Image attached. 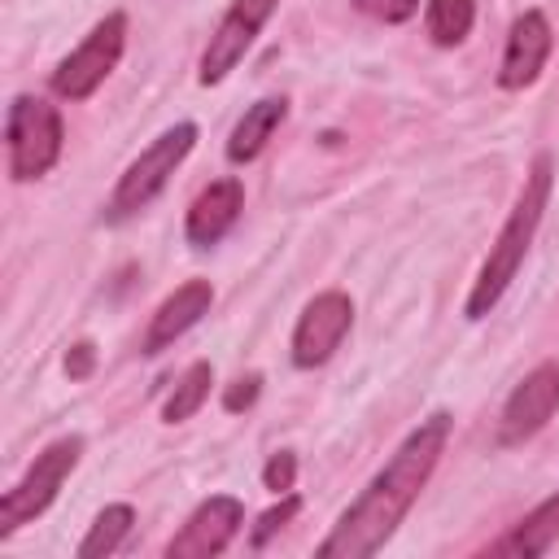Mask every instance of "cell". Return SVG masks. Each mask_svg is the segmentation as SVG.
Returning <instances> with one entry per match:
<instances>
[{
    "label": "cell",
    "mask_w": 559,
    "mask_h": 559,
    "mask_svg": "<svg viewBox=\"0 0 559 559\" xmlns=\"http://www.w3.org/2000/svg\"><path fill=\"white\" fill-rule=\"evenodd\" d=\"M559 542V493L542 498L502 542H493V555H546Z\"/></svg>",
    "instance_id": "15"
},
{
    "label": "cell",
    "mask_w": 559,
    "mask_h": 559,
    "mask_svg": "<svg viewBox=\"0 0 559 559\" xmlns=\"http://www.w3.org/2000/svg\"><path fill=\"white\" fill-rule=\"evenodd\" d=\"M284 114H288V100L284 96H262L258 105H249L240 114V122L231 127V135H227V162L249 166L266 148V140L275 135V127L284 122Z\"/></svg>",
    "instance_id": "14"
},
{
    "label": "cell",
    "mask_w": 559,
    "mask_h": 559,
    "mask_svg": "<svg viewBox=\"0 0 559 559\" xmlns=\"http://www.w3.org/2000/svg\"><path fill=\"white\" fill-rule=\"evenodd\" d=\"M258 393H262V376H258V371H249V376H240V380H231V384H227L223 406H227L231 415H240V411H249V406L258 402Z\"/></svg>",
    "instance_id": "21"
},
{
    "label": "cell",
    "mask_w": 559,
    "mask_h": 559,
    "mask_svg": "<svg viewBox=\"0 0 559 559\" xmlns=\"http://www.w3.org/2000/svg\"><path fill=\"white\" fill-rule=\"evenodd\" d=\"M293 480H297V459H293L288 450L271 454V463L262 467V485H266L271 493H293Z\"/></svg>",
    "instance_id": "19"
},
{
    "label": "cell",
    "mask_w": 559,
    "mask_h": 559,
    "mask_svg": "<svg viewBox=\"0 0 559 559\" xmlns=\"http://www.w3.org/2000/svg\"><path fill=\"white\" fill-rule=\"evenodd\" d=\"M297 507H301V502H297V493H284V502H280V507H271V511L258 520V528H253V546H262L271 533H280V528L297 515Z\"/></svg>",
    "instance_id": "22"
},
{
    "label": "cell",
    "mask_w": 559,
    "mask_h": 559,
    "mask_svg": "<svg viewBox=\"0 0 559 559\" xmlns=\"http://www.w3.org/2000/svg\"><path fill=\"white\" fill-rule=\"evenodd\" d=\"M472 22H476V0H428L424 4V26L437 48H459L472 35Z\"/></svg>",
    "instance_id": "16"
},
{
    "label": "cell",
    "mask_w": 559,
    "mask_h": 559,
    "mask_svg": "<svg viewBox=\"0 0 559 559\" xmlns=\"http://www.w3.org/2000/svg\"><path fill=\"white\" fill-rule=\"evenodd\" d=\"M192 144H197V127H192V122L166 127V131L118 175V183H114V192H109V205H105V223H127V218H135L140 210H148L153 197L170 183V175L183 166V157L192 153Z\"/></svg>",
    "instance_id": "3"
},
{
    "label": "cell",
    "mask_w": 559,
    "mask_h": 559,
    "mask_svg": "<svg viewBox=\"0 0 559 559\" xmlns=\"http://www.w3.org/2000/svg\"><path fill=\"white\" fill-rule=\"evenodd\" d=\"M4 144H9V175L17 183L48 175L66 148L61 109L48 105L44 96H13L4 114Z\"/></svg>",
    "instance_id": "4"
},
{
    "label": "cell",
    "mask_w": 559,
    "mask_h": 559,
    "mask_svg": "<svg viewBox=\"0 0 559 559\" xmlns=\"http://www.w3.org/2000/svg\"><path fill=\"white\" fill-rule=\"evenodd\" d=\"M354 9H362L376 22H406L419 13V0H354Z\"/></svg>",
    "instance_id": "20"
},
{
    "label": "cell",
    "mask_w": 559,
    "mask_h": 559,
    "mask_svg": "<svg viewBox=\"0 0 559 559\" xmlns=\"http://www.w3.org/2000/svg\"><path fill=\"white\" fill-rule=\"evenodd\" d=\"M275 4L280 0H231V9L218 17V26H214V35H210V44L201 52V74L197 79L205 87L223 83L245 61V52L253 48V39L266 26V17L275 13Z\"/></svg>",
    "instance_id": "9"
},
{
    "label": "cell",
    "mask_w": 559,
    "mask_h": 559,
    "mask_svg": "<svg viewBox=\"0 0 559 559\" xmlns=\"http://www.w3.org/2000/svg\"><path fill=\"white\" fill-rule=\"evenodd\" d=\"M210 306H214L210 280H188V284H179V288L153 310L148 332H144V354H162L166 345H175L188 328L201 323V314H210Z\"/></svg>",
    "instance_id": "13"
},
{
    "label": "cell",
    "mask_w": 559,
    "mask_h": 559,
    "mask_svg": "<svg viewBox=\"0 0 559 559\" xmlns=\"http://www.w3.org/2000/svg\"><path fill=\"white\" fill-rule=\"evenodd\" d=\"M240 210H245V183H240L236 175L214 179V183L201 188L197 201L188 205V218H183V236H188V245H192V249H210V245H218V240L236 227Z\"/></svg>",
    "instance_id": "12"
},
{
    "label": "cell",
    "mask_w": 559,
    "mask_h": 559,
    "mask_svg": "<svg viewBox=\"0 0 559 559\" xmlns=\"http://www.w3.org/2000/svg\"><path fill=\"white\" fill-rule=\"evenodd\" d=\"M83 459V437H57L48 441L35 463L22 472V480L0 498V537H13L22 524H31L35 515H44L52 507V498L61 493V485L70 480V472Z\"/></svg>",
    "instance_id": "5"
},
{
    "label": "cell",
    "mask_w": 559,
    "mask_h": 559,
    "mask_svg": "<svg viewBox=\"0 0 559 559\" xmlns=\"http://www.w3.org/2000/svg\"><path fill=\"white\" fill-rule=\"evenodd\" d=\"M122 48H127V13H105L87 35L83 44L57 61L52 70V92L61 100H87L122 61Z\"/></svg>",
    "instance_id": "6"
},
{
    "label": "cell",
    "mask_w": 559,
    "mask_h": 559,
    "mask_svg": "<svg viewBox=\"0 0 559 559\" xmlns=\"http://www.w3.org/2000/svg\"><path fill=\"white\" fill-rule=\"evenodd\" d=\"M240 524H245L240 498L214 493V498H205V502L183 520V528L166 542V555H170V559H210V555H223V550L231 546V537L240 533Z\"/></svg>",
    "instance_id": "10"
},
{
    "label": "cell",
    "mask_w": 559,
    "mask_h": 559,
    "mask_svg": "<svg viewBox=\"0 0 559 559\" xmlns=\"http://www.w3.org/2000/svg\"><path fill=\"white\" fill-rule=\"evenodd\" d=\"M92 362H96V345H92V341H79V345L66 354V376H70V380H87V376H92Z\"/></svg>",
    "instance_id": "23"
},
{
    "label": "cell",
    "mask_w": 559,
    "mask_h": 559,
    "mask_svg": "<svg viewBox=\"0 0 559 559\" xmlns=\"http://www.w3.org/2000/svg\"><path fill=\"white\" fill-rule=\"evenodd\" d=\"M450 428H454V419L445 411H432L428 419H419L402 437V445L389 454V463L367 480V489L341 511L332 533L319 542V559H367V555H376L397 533V524L406 520V511L415 507L424 485L432 480V472L445 454Z\"/></svg>",
    "instance_id": "1"
},
{
    "label": "cell",
    "mask_w": 559,
    "mask_h": 559,
    "mask_svg": "<svg viewBox=\"0 0 559 559\" xmlns=\"http://www.w3.org/2000/svg\"><path fill=\"white\" fill-rule=\"evenodd\" d=\"M349 328H354V301L341 288L310 297L306 310L297 314V328H293V367H301V371L323 367L341 349Z\"/></svg>",
    "instance_id": "7"
},
{
    "label": "cell",
    "mask_w": 559,
    "mask_h": 559,
    "mask_svg": "<svg viewBox=\"0 0 559 559\" xmlns=\"http://www.w3.org/2000/svg\"><path fill=\"white\" fill-rule=\"evenodd\" d=\"M131 524H135V511H131L127 502H109V507H105V511L92 520L87 537L79 542V555H83V559H100V555H114V550L127 542Z\"/></svg>",
    "instance_id": "18"
},
{
    "label": "cell",
    "mask_w": 559,
    "mask_h": 559,
    "mask_svg": "<svg viewBox=\"0 0 559 559\" xmlns=\"http://www.w3.org/2000/svg\"><path fill=\"white\" fill-rule=\"evenodd\" d=\"M550 188H555V157L550 153H537L533 166H528V175H524V188H520V197H515V205L507 214V223L498 227V236H493V245H489V253L480 262L476 284L467 293V306H463L467 319H485L502 301V293L511 288V280L520 275V266H524V258L533 249V236L542 227V214L550 205Z\"/></svg>",
    "instance_id": "2"
},
{
    "label": "cell",
    "mask_w": 559,
    "mask_h": 559,
    "mask_svg": "<svg viewBox=\"0 0 559 559\" xmlns=\"http://www.w3.org/2000/svg\"><path fill=\"white\" fill-rule=\"evenodd\" d=\"M210 384H214V367H210V362H192V367L175 380L170 397L162 402V419H166V424H183V419H192V415L205 406Z\"/></svg>",
    "instance_id": "17"
},
{
    "label": "cell",
    "mask_w": 559,
    "mask_h": 559,
    "mask_svg": "<svg viewBox=\"0 0 559 559\" xmlns=\"http://www.w3.org/2000/svg\"><path fill=\"white\" fill-rule=\"evenodd\" d=\"M559 411V362H537L502 402L498 415V445H524L533 441Z\"/></svg>",
    "instance_id": "8"
},
{
    "label": "cell",
    "mask_w": 559,
    "mask_h": 559,
    "mask_svg": "<svg viewBox=\"0 0 559 559\" xmlns=\"http://www.w3.org/2000/svg\"><path fill=\"white\" fill-rule=\"evenodd\" d=\"M550 48H555V31H550L546 13L542 9H524L511 22V31H507V48H502V66H498V87L520 92V87L537 83Z\"/></svg>",
    "instance_id": "11"
}]
</instances>
